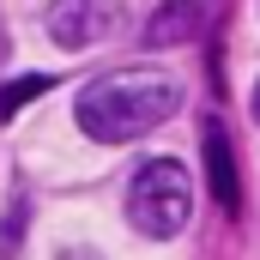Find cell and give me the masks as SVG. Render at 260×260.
<instances>
[{
	"instance_id": "1",
	"label": "cell",
	"mask_w": 260,
	"mask_h": 260,
	"mask_svg": "<svg viewBox=\"0 0 260 260\" xmlns=\"http://www.w3.org/2000/svg\"><path fill=\"white\" fill-rule=\"evenodd\" d=\"M176 109H182V79L151 73V67H139V73H103L73 103L79 127L91 139H103V145H121V139H139V133L164 127Z\"/></svg>"
},
{
	"instance_id": "2",
	"label": "cell",
	"mask_w": 260,
	"mask_h": 260,
	"mask_svg": "<svg viewBox=\"0 0 260 260\" xmlns=\"http://www.w3.org/2000/svg\"><path fill=\"white\" fill-rule=\"evenodd\" d=\"M127 218H133V230L151 236V242L182 236L188 218H194V182H188V164H176V157H151V164H139L133 182H127Z\"/></svg>"
},
{
	"instance_id": "3",
	"label": "cell",
	"mask_w": 260,
	"mask_h": 260,
	"mask_svg": "<svg viewBox=\"0 0 260 260\" xmlns=\"http://www.w3.org/2000/svg\"><path fill=\"white\" fill-rule=\"evenodd\" d=\"M43 24L61 49H91L121 30V0H49Z\"/></svg>"
},
{
	"instance_id": "4",
	"label": "cell",
	"mask_w": 260,
	"mask_h": 260,
	"mask_svg": "<svg viewBox=\"0 0 260 260\" xmlns=\"http://www.w3.org/2000/svg\"><path fill=\"white\" fill-rule=\"evenodd\" d=\"M200 24H206V6L200 0H164L151 18H145V43L151 49H176V43H188Z\"/></svg>"
},
{
	"instance_id": "5",
	"label": "cell",
	"mask_w": 260,
	"mask_h": 260,
	"mask_svg": "<svg viewBox=\"0 0 260 260\" xmlns=\"http://www.w3.org/2000/svg\"><path fill=\"white\" fill-rule=\"evenodd\" d=\"M206 176H212L218 206H236V200H242V188H236V157H230L224 127H206Z\"/></svg>"
},
{
	"instance_id": "6",
	"label": "cell",
	"mask_w": 260,
	"mask_h": 260,
	"mask_svg": "<svg viewBox=\"0 0 260 260\" xmlns=\"http://www.w3.org/2000/svg\"><path fill=\"white\" fill-rule=\"evenodd\" d=\"M49 85H55L49 73H30V79H12V85H0V121H12V115H18L30 97H43Z\"/></svg>"
},
{
	"instance_id": "7",
	"label": "cell",
	"mask_w": 260,
	"mask_h": 260,
	"mask_svg": "<svg viewBox=\"0 0 260 260\" xmlns=\"http://www.w3.org/2000/svg\"><path fill=\"white\" fill-rule=\"evenodd\" d=\"M55 260H103V254H91V248H61Z\"/></svg>"
},
{
	"instance_id": "8",
	"label": "cell",
	"mask_w": 260,
	"mask_h": 260,
	"mask_svg": "<svg viewBox=\"0 0 260 260\" xmlns=\"http://www.w3.org/2000/svg\"><path fill=\"white\" fill-rule=\"evenodd\" d=\"M6 55H12V37H6V24H0V67H6Z\"/></svg>"
},
{
	"instance_id": "9",
	"label": "cell",
	"mask_w": 260,
	"mask_h": 260,
	"mask_svg": "<svg viewBox=\"0 0 260 260\" xmlns=\"http://www.w3.org/2000/svg\"><path fill=\"white\" fill-rule=\"evenodd\" d=\"M254 121H260V85H254Z\"/></svg>"
}]
</instances>
